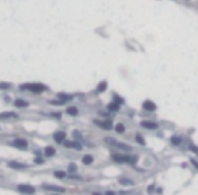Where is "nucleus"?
<instances>
[{
    "label": "nucleus",
    "mask_w": 198,
    "mask_h": 195,
    "mask_svg": "<svg viewBox=\"0 0 198 195\" xmlns=\"http://www.w3.org/2000/svg\"><path fill=\"white\" fill-rule=\"evenodd\" d=\"M105 141H106L107 144H110L111 146H114V148H118V149H121V151H124V152L132 151V146H130V145L122 144V142H117L114 138H111V137H107V138H105Z\"/></svg>",
    "instance_id": "obj_1"
},
{
    "label": "nucleus",
    "mask_w": 198,
    "mask_h": 195,
    "mask_svg": "<svg viewBox=\"0 0 198 195\" xmlns=\"http://www.w3.org/2000/svg\"><path fill=\"white\" fill-rule=\"evenodd\" d=\"M21 88L22 89H29V91H31V92L39 94V92H42V91L46 89V86H44V84H41V83H31V84H23Z\"/></svg>",
    "instance_id": "obj_2"
},
{
    "label": "nucleus",
    "mask_w": 198,
    "mask_h": 195,
    "mask_svg": "<svg viewBox=\"0 0 198 195\" xmlns=\"http://www.w3.org/2000/svg\"><path fill=\"white\" fill-rule=\"evenodd\" d=\"M18 190L21 192H24V194H33V192L36 191V188L33 186H29V184H19Z\"/></svg>",
    "instance_id": "obj_3"
},
{
    "label": "nucleus",
    "mask_w": 198,
    "mask_h": 195,
    "mask_svg": "<svg viewBox=\"0 0 198 195\" xmlns=\"http://www.w3.org/2000/svg\"><path fill=\"white\" fill-rule=\"evenodd\" d=\"M94 123L98 125V126H101L102 129H105V130H110V129H111V126H113L111 121H103V122H102V121H96V119H95Z\"/></svg>",
    "instance_id": "obj_4"
},
{
    "label": "nucleus",
    "mask_w": 198,
    "mask_h": 195,
    "mask_svg": "<svg viewBox=\"0 0 198 195\" xmlns=\"http://www.w3.org/2000/svg\"><path fill=\"white\" fill-rule=\"evenodd\" d=\"M12 144H14V146H16V148H19V149H26V148H27V141H26L24 138L15 140Z\"/></svg>",
    "instance_id": "obj_5"
},
{
    "label": "nucleus",
    "mask_w": 198,
    "mask_h": 195,
    "mask_svg": "<svg viewBox=\"0 0 198 195\" xmlns=\"http://www.w3.org/2000/svg\"><path fill=\"white\" fill-rule=\"evenodd\" d=\"M142 109L147 110V111H155V110H156V104L151 100H145L144 103H142Z\"/></svg>",
    "instance_id": "obj_6"
},
{
    "label": "nucleus",
    "mask_w": 198,
    "mask_h": 195,
    "mask_svg": "<svg viewBox=\"0 0 198 195\" xmlns=\"http://www.w3.org/2000/svg\"><path fill=\"white\" fill-rule=\"evenodd\" d=\"M44 188L47 191H56V192H64L62 187H57V186H50V184H44Z\"/></svg>",
    "instance_id": "obj_7"
},
{
    "label": "nucleus",
    "mask_w": 198,
    "mask_h": 195,
    "mask_svg": "<svg viewBox=\"0 0 198 195\" xmlns=\"http://www.w3.org/2000/svg\"><path fill=\"white\" fill-rule=\"evenodd\" d=\"M54 140H56V142H59V144L64 142L65 133H64V131H57V133H54Z\"/></svg>",
    "instance_id": "obj_8"
},
{
    "label": "nucleus",
    "mask_w": 198,
    "mask_h": 195,
    "mask_svg": "<svg viewBox=\"0 0 198 195\" xmlns=\"http://www.w3.org/2000/svg\"><path fill=\"white\" fill-rule=\"evenodd\" d=\"M8 167H10V168H14V169H22V168H26V164H21V162H15V161H10V162H8Z\"/></svg>",
    "instance_id": "obj_9"
},
{
    "label": "nucleus",
    "mask_w": 198,
    "mask_h": 195,
    "mask_svg": "<svg viewBox=\"0 0 198 195\" xmlns=\"http://www.w3.org/2000/svg\"><path fill=\"white\" fill-rule=\"evenodd\" d=\"M10 118H16V114L11 111H7V112H1L0 114V119H10Z\"/></svg>",
    "instance_id": "obj_10"
},
{
    "label": "nucleus",
    "mask_w": 198,
    "mask_h": 195,
    "mask_svg": "<svg viewBox=\"0 0 198 195\" xmlns=\"http://www.w3.org/2000/svg\"><path fill=\"white\" fill-rule=\"evenodd\" d=\"M141 126L147 127V129H157V123H155V122H148V121L141 122Z\"/></svg>",
    "instance_id": "obj_11"
},
{
    "label": "nucleus",
    "mask_w": 198,
    "mask_h": 195,
    "mask_svg": "<svg viewBox=\"0 0 198 195\" xmlns=\"http://www.w3.org/2000/svg\"><path fill=\"white\" fill-rule=\"evenodd\" d=\"M119 106H121V104L117 103V102H111V103L107 104V109H109L110 111H118V110H119Z\"/></svg>",
    "instance_id": "obj_12"
},
{
    "label": "nucleus",
    "mask_w": 198,
    "mask_h": 195,
    "mask_svg": "<svg viewBox=\"0 0 198 195\" xmlns=\"http://www.w3.org/2000/svg\"><path fill=\"white\" fill-rule=\"evenodd\" d=\"M57 96L60 98V100H62V102H68V100H72V95H68V94H59Z\"/></svg>",
    "instance_id": "obj_13"
},
{
    "label": "nucleus",
    "mask_w": 198,
    "mask_h": 195,
    "mask_svg": "<svg viewBox=\"0 0 198 195\" xmlns=\"http://www.w3.org/2000/svg\"><path fill=\"white\" fill-rule=\"evenodd\" d=\"M54 153H56V149H54L53 146H46V148H45V154H46L47 157L53 156Z\"/></svg>",
    "instance_id": "obj_14"
},
{
    "label": "nucleus",
    "mask_w": 198,
    "mask_h": 195,
    "mask_svg": "<svg viewBox=\"0 0 198 195\" xmlns=\"http://www.w3.org/2000/svg\"><path fill=\"white\" fill-rule=\"evenodd\" d=\"M15 106L16 107H27L29 103H27L26 100H22V99H16V100H15Z\"/></svg>",
    "instance_id": "obj_15"
},
{
    "label": "nucleus",
    "mask_w": 198,
    "mask_h": 195,
    "mask_svg": "<svg viewBox=\"0 0 198 195\" xmlns=\"http://www.w3.org/2000/svg\"><path fill=\"white\" fill-rule=\"evenodd\" d=\"M92 161H94V157L90 156V154H86V156L83 157V162L86 164V165H90V164H92Z\"/></svg>",
    "instance_id": "obj_16"
},
{
    "label": "nucleus",
    "mask_w": 198,
    "mask_h": 195,
    "mask_svg": "<svg viewBox=\"0 0 198 195\" xmlns=\"http://www.w3.org/2000/svg\"><path fill=\"white\" fill-rule=\"evenodd\" d=\"M106 87H107L106 81H101V83H99V86H98V88H96V92H103L105 89H106Z\"/></svg>",
    "instance_id": "obj_17"
},
{
    "label": "nucleus",
    "mask_w": 198,
    "mask_h": 195,
    "mask_svg": "<svg viewBox=\"0 0 198 195\" xmlns=\"http://www.w3.org/2000/svg\"><path fill=\"white\" fill-rule=\"evenodd\" d=\"M180 142H182V138H180V137H178V136L171 137V144L172 145H180Z\"/></svg>",
    "instance_id": "obj_18"
},
{
    "label": "nucleus",
    "mask_w": 198,
    "mask_h": 195,
    "mask_svg": "<svg viewBox=\"0 0 198 195\" xmlns=\"http://www.w3.org/2000/svg\"><path fill=\"white\" fill-rule=\"evenodd\" d=\"M67 114H69V115H77V109L76 107H68L67 109Z\"/></svg>",
    "instance_id": "obj_19"
},
{
    "label": "nucleus",
    "mask_w": 198,
    "mask_h": 195,
    "mask_svg": "<svg viewBox=\"0 0 198 195\" xmlns=\"http://www.w3.org/2000/svg\"><path fill=\"white\" fill-rule=\"evenodd\" d=\"M115 131H117V133H124V131H125V126L122 123H117V125H115Z\"/></svg>",
    "instance_id": "obj_20"
},
{
    "label": "nucleus",
    "mask_w": 198,
    "mask_h": 195,
    "mask_svg": "<svg viewBox=\"0 0 198 195\" xmlns=\"http://www.w3.org/2000/svg\"><path fill=\"white\" fill-rule=\"evenodd\" d=\"M119 183L125 184V186H132V184H133V182L129 180V179H125V177H121V179H119Z\"/></svg>",
    "instance_id": "obj_21"
},
{
    "label": "nucleus",
    "mask_w": 198,
    "mask_h": 195,
    "mask_svg": "<svg viewBox=\"0 0 198 195\" xmlns=\"http://www.w3.org/2000/svg\"><path fill=\"white\" fill-rule=\"evenodd\" d=\"M54 176L59 177V179H64V177H65V174H64L62 171H56V172H54Z\"/></svg>",
    "instance_id": "obj_22"
},
{
    "label": "nucleus",
    "mask_w": 198,
    "mask_h": 195,
    "mask_svg": "<svg viewBox=\"0 0 198 195\" xmlns=\"http://www.w3.org/2000/svg\"><path fill=\"white\" fill-rule=\"evenodd\" d=\"M75 141H64V146L65 148H73Z\"/></svg>",
    "instance_id": "obj_23"
},
{
    "label": "nucleus",
    "mask_w": 198,
    "mask_h": 195,
    "mask_svg": "<svg viewBox=\"0 0 198 195\" xmlns=\"http://www.w3.org/2000/svg\"><path fill=\"white\" fill-rule=\"evenodd\" d=\"M76 169H77V167L75 165L73 162H72V164H69V167H68V171L71 172V174H73V172H76Z\"/></svg>",
    "instance_id": "obj_24"
},
{
    "label": "nucleus",
    "mask_w": 198,
    "mask_h": 195,
    "mask_svg": "<svg viewBox=\"0 0 198 195\" xmlns=\"http://www.w3.org/2000/svg\"><path fill=\"white\" fill-rule=\"evenodd\" d=\"M136 140H137V142H139L140 145H145V141H144V138H142L140 134H137L136 136Z\"/></svg>",
    "instance_id": "obj_25"
},
{
    "label": "nucleus",
    "mask_w": 198,
    "mask_h": 195,
    "mask_svg": "<svg viewBox=\"0 0 198 195\" xmlns=\"http://www.w3.org/2000/svg\"><path fill=\"white\" fill-rule=\"evenodd\" d=\"M11 87V84L10 83H0V89H7Z\"/></svg>",
    "instance_id": "obj_26"
},
{
    "label": "nucleus",
    "mask_w": 198,
    "mask_h": 195,
    "mask_svg": "<svg viewBox=\"0 0 198 195\" xmlns=\"http://www.w3.org/2000/svg\"><path fill=\"white\" fill-rule=\"evenodd\" d=\"M114 102H117V103L122 104V103H124V99H121V98H119V96H117V95H114Z\"/></svg>",
    "instance_id": "obj_27"
},
{
    "label": "nucleus",
    "mask_w": 198,
    "mask_h": 195,
    "mask_svg": "<svg viewBox=\"0 0 198 195\" xmlns=\"http://www.w3.org/2000/svg\"><path fill=\"white\" fill-rule=\"evenodd\" d=\"M49 103H50V104H62L64 102H62V100H50Z\"/></svg>",
    "instance_id": "obj_28"
},
{
    "label": "nucleus",
    "mask_w": 198,
    "mask_h": 195,
    "mask_svg": "<svg viewBox=\"0 0 198 195\" xmlns=\"http://www.w3.org/2000/svg\"><path fill=\"white\" fill-rule=\"evenodd\" d=\"M36 162H37V164H44V159H39V157H37V159H36Z\"/></svg>",
    "instance_id": "obj_29"
},
{
    "label": "nucleus",
    "mask_w": 198,
    "mask_h": 195,
    "mask_svg": "<svg viewBox=\"0 0 198 195\" xmlns=\"http://www.w3.org/2000/svg\"><path fill=\"white\" fill-rule=\"evenodd\" d=\"M105 195H115V194H114V192H113V191H107Z\"/></svg>",
    "instance_id": "obj_30"
},
{
    "label": "nucleus",
    "mask_w": 198,
    "mask_h": 195,
    "mask_svg": "<svg viewBox=\"0 0 198 195\" xmlns=\"http://www.w3.org/2000/svg\"><path fill=\"white\" fill-rule=\"evenodd\" d=\"M92 195H101V194H99V192H94V194H92Z\"/></svg>",
    "instance_id": "obj_31"
}]
</instances>
